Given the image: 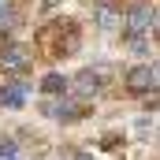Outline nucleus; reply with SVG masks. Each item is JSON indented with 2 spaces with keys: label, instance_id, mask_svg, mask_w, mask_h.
<instances>
[{
  "label": "nucleus",
  "instance_id": "1",
  "mask_svg": "<svg viewBox=\"0 0 160 160\" xmlns=\"http://www.w3.org/2000/svg\"><path fill=\"white\" fill-rule=\"evenodd\" d=\"M38 45L48 56H71L78 48V26L71 19H56V22H48V26L38 30Z\"/></svg>",
  "mask_w": 160,
  "mask_h": 160
},
{
  "label": "nucleus",
  "instance_id": "2",
  "mask_svg": "<svg viewBox=\"0 0 160 160\" xmlns=\"http://www.w3.org/2000/svg\"><path fill=\"white\" fill-rule=\"evenodd\" d=\"M149 26H153V11L142 4V8H134L130 19H127V38H130V41H142V34H145Z\"/></svg>",
  "mask_w": 160,
  "mask_h": 160
},
{
  "label": "nucleus",
  "instance_id": "3",
  "mask_svg": "<svg viewBox=\"0 0 160 160\" xmlns=\"http://www.w3.org/2000/svg\"><path fill=\"white\" fill-rule=\"evenodd\" d=\"M127 86H130L134 93H145V89L157 86V71L145 67V63H142V67H130V71H127Z\"/></svg>",
  "mask_w": 160,
  "mask_h": 160
},
{
  "label": "nucleus",
  "instance_id": "4",
  "mask_svg": "<svg viewBox=\"0 0 160 160\" xmlns=\"http://www.w3.org/2000/svg\"><path fill=\"white\" fill-rule=\"evenodd\" d=\"M0 67H4V71H26V67H30V52L15 45V48L0 52Z\"/></svg>",
  "mask_w": 160,
  "mask_h": 160
},
{
  "label": "nucleus",
  "instance_id": "5",
  "mask_svg": "<svg viewBox=\"0 0 160 160\" xmlns=\"http://www.w3.org/2000/svg\"><path fill=\"white\" fill-rule=\"evenodd\" d=\"M26 101V82H11L4 93H0V104H11V108H19Z\"/></svg>",
  "mask_w": 160,
  "mask_h": 160
},
{
  "label": "nucleus",
  "instance_id": "6",
  "mask_svg": "<svg viewBox=\"0 0 160 160\" xmlns=\"http://www.w3.org/2000/svg\"><path fill=\"white\" fill-rule=\"evenodd\" d=\"M101 89V71H82L78 75V93H97Z\"/></svg>",
  "mask_w": 160,
  "mask_h": 160
},
{
  "label": "nucleus",
  "instance_id": "7",
  "mask_svg": "<svg viewBox=\"0 0 160 160\" xmlns=\"http://www.w3.org/2000/svg\"><path fill=\"white\" fill-rule=\"evenodd\" d=\"M97 19H101V26H104V30H112L116 22H123V15L116 11V8H108V4H101V8H97Z\"/></svg>",
  "mask_w": 160,
  "mask_h": 160
},
{
  "label": "nucleus",
  "instance_id": "8",
  "mask_svg": "<svg viewBox=\"0 0 160 160\" xmlns=\"http://www.w3.org/2000/svg\"><path fill=\"white\" fill-rule=\"evenodd\" d=\"M41 89H45V93H63V89H67V82L60 78V75H48V78L41 82Z\"/></svg>",
  "mask_w": 160,
  "mask_h": 160
},
{
  "label": "nucleus",
  "instance_id": "9",
  "mask_svg": "<svg viewBox=\"0 0 160 160\" xmlns=\"http://www.w3.org/2000/svg\"><path fill=\"white\" fill-rule=\"evenodd\" d=\"M8 19V0H0V22Z\"/></svg>",
  "mask_w": 160,
  "mask_h": 160
},
{
  "label": "nucleus",
  "instance_id": "10",
  "mask_svg": "<svg viewBox=\"0 0 160 160\" xmlns=\"http://www.w3.org/2000/svg\"><path fill=\"white\" fill-rule=\"evenodd\" d=\"M78 160H89V157H78Z\"/></svg>",
  "mask_w": 160,
  "mask_h": 160
}]
</instances>
